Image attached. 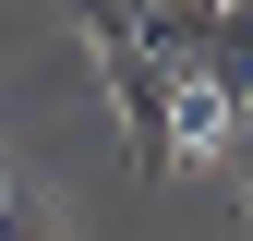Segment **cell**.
I'll list each match as a JSON object with an SVG mask.
<instances>
[{
	"instance_id": "6da1fadb",
	"label": "cell",
	"mask_w": 253,
	"mask_h": 241,
	"mask_svg": "<svg viewBox=\"0 0 253 241\" xmlns=\"http://www.w3.org/2000/svg\"><path fill=\"white\" fill-rule=\"evenodd\" d=\"M97 73H109V97H121V145H133V169H145V181H169V169H181V120H169V73H157L145 48H109Z\"/></svg>"
},
{
	"instance_id": "7a4b0ae2",
	"label": "cell",
	"mask_w": 253,
	"mask_h": 241,
	"mask_svg": "<svg viewBox=\"0 0 253 241\" xmlns=\"http://www.w3.org/2000/svg\"><path fill=\"white\" fill-rule=\"evenodd\" d=\"M157 12H169V0H73V24H84V48H97V60H109V48H145Z\"/></svg>"
},
{
	"instance_id": "3957f363",
	"label": "cell",
	"mask_w": 253,
	"mask_h": 241,
	"mask_svg": "<svg viewBox=\"0 0 253 241\" xmlns=\"http://www.w3.org/2000/svg\"><path fill=\"white\" fill-rule=\"evenodd\" d=\"M229 169H241V205H253V120L229 133Z\"/></svg>"
},
{
	"instance_id": "277c9868",
	"label": "cell",
	"mask_w": 253,
	"mask_h": 241,
	"mask_svg": "<svg viewBox=\"0 0 253 241\" xmlns=\"http://www.w3.org/2000/svg\"><path fill=\"white\" fill-rule=\"evenodd\" d=\"M0 193H12V169H0Z\"/></svg>"
}]
</instances>
